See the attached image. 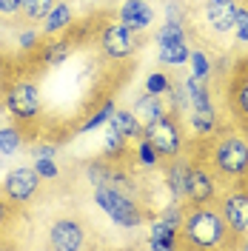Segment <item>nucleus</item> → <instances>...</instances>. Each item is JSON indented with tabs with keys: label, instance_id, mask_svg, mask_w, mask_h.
Masks as SVG:
<instances>
[{
	"label": "nucleus",
	"instance_id": "1",
	"mask_svg": "<svg viewBox=\"0 0 248 251\" xmlns=\"http://www.w3.org/2000/svg\"><path fill=\"white\" fill-rule=\"evenodd\" d=\"M202 160L211 166V172L223 180V186L248 183V134L223 128L208 137V149Z\"/></svg>",
	"mask_w": 248,
	"mask_h": 251
},
{
	"label": "nucleus",
	"instance_id": "2",
	"mask_svg": "<svg viewBox=\"0 0 248 251\" xmlns=\"http://www.w3.org/2000/svg\"><path fill=\"white\" fill-rule=\"evenodd\" d=\"M180 246L183 249H223L234 246L231 231L220 214L217 203L191 205L186 203L183 226H180Z\"/></svg>",
	"mask_w": 248,
	"mask_h": 251
},
{
	"label": "nucleus",
	"instance_id": "3",
	"mask_svg": "<svg viewBox=\"0 0 248 251\" xmlns=\"http://www.w3.org/2000/svg\"><path fill=\"white\" fill-rule=\"evenodd\" d=\"M3 97V109L12 114V120L17 126H31L37 123V117L43 114V100H40V89L31 75L26 72H15L12 77L6 80V86L0 89Z\"/></svg>",
	"mask_w": 248,
	"mask_h": 251
},
{
	"label": "nucleus",
	"instance_id": "4",
	"mask_svg": "<svg viewBox=\"0 0 248 251\" xmlns=\"http://www.w3.org/2000/svg\"><path fill=\"white\" fill-rule=\"evenodd\" d=\"M92 197H94V205L120 228H140L146 220H151L149 205L143 200L128 197V194H123V191H117L111 186H94Z\"/></svg>",
	"mask_w": 248,
	"mask_h": 251
},
{
	"label": "nucleus",
	"instance_id": "5",
	"mask_svg": "<svg viewBox=\"0 0 248 251\" xmlns=\"http://www.w3.org/2000/svg\"><path fill=\"white\" fill-rule=\"evenodd\" d=\"M97 46L109 63H128L140 51V34L120 20H106L97 29Z\"/></svg>",
	"mask_w": 248,
	"mask_h": 251
},
{
	"label": "nucleus",
	"instance_id": "6",
	"mask_svg": "<svg viewBox=\"0 0 248 251\" xmlns=\"http://www.w3.org/2000/svg\"><path fill=\"white\" fill-rule=\"evenodd\" d=\"M143 137L154 146L160 160H171V157L186 151V131L180 126V117L171 114V111L143 126Z\"/></svg>",
	"mask_w": 248,
	"mask_h": 251
},
{
	"label": "nucleus",
	"instance_id": "7",
	"mask_svg": "<svg viewBox=\"0 0 248 251\" xmlns=\"http://www.w3.org/2000/svg\"><path fill=\"white\" fill-rule=\"evenodd\" d=\"M217 208L228 231H231L234 246L248 237V183H234V186H225V191L220 194Z\"/></svg>",
	"mask_w": 248,
	"mask_h": 251
},
{
	"label": "nucleus",
	"instance_id": "8",
	"mask_svg": "<svg viewBox=\"0 0 248 251\" xmlns=\"http://www.w3.org/2000/svg\"><path fill=\"white\" fill-rule=\"evenodd\" d=\"M40 186H43V177L34 172V166H15V169L6 172L3 183H0V191L15 205L26 208L40 194Z\"/></svg>",
	"mask_w": 248,
	"mask_h": 251
},
{
	"label": "nucleus",
	"instance_id": "9",
	"mask_svg": "<svg viewBox=\"0 0 248 251\" xmlns=\"http://www.w3.org/2000/svg\"><path fill=\"white\" fill-rule=\"evenodd\" d=\"M191 46H188L186 26L177 23H163L157 31V60L163 66H186Z\"/></svg>",
	"mask_w": 248,
	"mask_h": 251
},
{
	"label": "nucleus",
	"instance_id": "10",
	"mask_svg": "<svg viewBox=\"0 0 248 251\" xmlns=\"http://www.w3.org/2000/svg\"><path fill=\"white\" fill-rule=\"evenodd\" d=\"M223 180L211 172V166L197 157L191 163V180H188V200L191 205H205V203H217L220 194H223Z\"/></svg>",
	"mask_w": 248,
	"mask_h": 251
},
{
	"label": "nucleus",
	"instance_id": "11",
	"mask_svg": "<svg viewBox=\"0 0 248 251\" xmlns=\"http://www.w3.org/2000/svg\"><path fill=\"white\" fill-rule=\"evenodd\" d=\"M86 226L77 217H57L49 226V246L54 251H80L86 246Z\"/></svg>",
	"mask_w": 248,
	"mask_h": 251
},
{
	"label": "nucleus",
	"instance_id": "12",
	"mask_svg": "<svg viewBox=\"0 0 248 251\" xmlns=\"http://www.w3.org/2000/svg\"><path fill=\"white\" fill-rule=\"evenodd\" d=\"M191 163L194 157H188L186 151L171 160H163V183L169 188L171 200H180L186 203L188 200V180H191Z\"/></svg>",
	"mask_w": 248,
	"mask_h": 251
},
{
	"label": "nucleus",
	"instance_id": "13",
	"mask_svg": "<svg viewBox=\"0 0 248 251\" xmlns=\"http://www.w3.org/2000/svg\"><path fill=\"white\" fill-rule=\"evenodd\" d=\"M237 12H240V0H205V6H202L205 23L217 34H231L234 23H237Z\"/></svg>",
	"mask_w": 248,
	"mask_h": 251
},
{
	"label": "nucleus",
	"instance_id": "14",
	"mask_svg": "<svg viewBox=\"0 0 248 251\" xmlns=\"http://www.w3.org/2000/svg\"><path fill=\"white\" fill-rule=\"evenodd\" d=\"M72 51H74L72 37L69 34H54V37H43L31 54L37 57V66H60L72 57Z\"/></svg>",
	"mask_w": 248,
	"mask_h": 251
},
{
	"label": "nucleus",
	"instance_id": "15",
	"mask_svg": "<svg viewBox=\"0 0 248 251\" xmlns=\"http://www.w3.org/2000/svg\"><path fill=\"white\" fill-rule=\"evenodd\" d=\"M117 20L123 26H128L131 31L143 34V31L154 23V9H151L149 0H123L120 9H117Z\"/></svg>",
	"mask_w": 248,
	"mask_h": 251
},
{
	"label": "nucleus",
	"instance_id": "16",
	"mask_svg": "<svg viewBox=\"0 0 248 251\" xmlns=\"http://www.w3.org/2000/svg\"><path fill=\"white\" fill-rule=\"evenodd\" d=\"M72 26H74V9H72V3H69V0H57V3L51 6V12L40 20V34H43V37L66 34Z\"/></svg>",
	"mask_w": 248,
	"mask_h": 251
},
{
	"label": "nucleus",
	"instance_id": "17",
	"mask_svg": "<svg viewBox=\"0 0 248 251\" xmlns=\"http://www.w3.org/2000/svg\"><path fill=\"white\" fill-rule=\"evenodd\" d=\"M186 123H188L191 134H194L197 140H208V137L220 128V111H217L214 103L205 106V109H188Z\"/></svg>",
	"mask_w": 248,
	"mask_h": 251
},
{
	"label": "nucleus",
	"instance_id": "18",
	"mask_svg": "<svg viewBox=\"0 0 248 251\" xmlns=\"http://www.w3.org/2000/svg\"><path fill=\"white\" fill-rule=\"evenodd\" d=\"M131 111L137 114L140 123L146 126V123H151V120H157V117H163V114H169V103H166V97H163V94L143 92L137 100H134Z\"/></svg>",
	"mask_w": 248,
	"mask_h": 251
},
{
	"label": "nucleus",
	"instance_id": "19",
	"mask_svg": "<svg viewBox=\"0 0 248 251\" xmlns=\"http://www.w3.org/2000/svg\"><path fill=\"white\" fill-rule=\"evenodd\" d=\"M114 109H117L114 97H103V100H97V106H94V109L80 120V126L74 128V131H77V134H89V131H94V128L106 126V123H109V117L114 114Z\"/></svg>",
	"mask_w": 248,
	"mask_h": 251
},
{
	"label": "nucleus",
	"instance_id": "20",
	"mask_svg": "<svg viewBox=\"0 0 248 251\" xmlns=\"http://www.w3.org/2000/svg\"><path fill=\"white\" fill-rule=\"evenodd\" d=\"M151 251H174L180 249V231L169 228L166 223L160 220H151V231H149V243H146Z\"/></svg>",
	"mask_w": 248,
	"mask_h": 251
},
{
	"label": "nucleus",
	"instance_id": "21",
	"mask_svg": "<svg viewBox=\"0 0 248 251\" xmlns=\"http://www.w3.org/2000/svg\"><path fill=\"white\" fill-rule=\"evenodd\" d=\"M114 131H120L125 140H140L143 137V123L137 120V114L131 109H114V114L109 117V123Z\"/></svg>",
	"mask_w": 248,
	"mask_h": 251
},
{
	"label": "nucleus",
	"instance_id": "22",
	"mask_svg": "<svg viewBox=\"0 0 248 251\" xmlns=\"http://www.w3.org/2000/svg\"><path fill=\"white\" fill-rule=\"evenodd\" d=\"M186 83V92H188V106L191 109H205V106H211L214 103V97H211V77H197V75H191V77L183 80Z\"/></svg>",
	"mask_w": 248,
	"mask_h": 251
},
{
	"label": "nucleus",
	"instance_id": "23",
	"mask_svg": "<svg viewBox=\"0 0 248 251\" xmlns=\"http://www.w3.org/2000/svg\"><path fill=\"white\" fill-rule=\"evenodd\" d=\"M228 100H231V109L248 120V69H240L234 75L231 86H228Z\"/></svg>",
	"mask_w": 248,
	"mask_h": 251
},
{
	"label": "nucleus",
	"instance_id": "24",
	"mask_svg": "<svg viewBox=\"0 0 248 251\" xmlns=\"http://www.w3.org/2000/svg\"><path fill=\"white\" fill-rule=\"evenodd\" d=\"M131 160H134V169H140V172H154L157 166H163L160 154L154 151V146L146 140V137H140L137 140L134 151H131Z\"/></svg>",
	"mask_w": 248,
	"mask_h": 251
},
{
	"label": "nucleus",
	"instance_id": "25",
	"mask_svg": "<svg viewBox=\"0 0 248 251\" xmlns=\"http://www.w3.org/2000/svg\"><path fill=\"white\" fill-rule=\"evenodd\" d=\"M26 143V134H23V126H0V154L12 157L23 149Z\"/></svg>",
	"mask_w": 248,
	"mask_h": 251
},
{
	"label": "nucleus",
	"instance_id": "26",
	"mask_svg": "<svg viewBox=\"0 0 248 251\" xmlns=\"http://www.w3.org/2000/svg\"><path fill=\"white\" fill-rule=\"evenodd\" d=\"M166 103H169V111L171 114H177V117H186L188 114V92H186V83L183 80H171V89L166 94Z\"/></svg>",
	"mask_w": 248,
	"mask_h": 251
},
{
	"label": "nucleus",
	"instance_id": "27",
	"mask_svg": "<svg viewBox=\"0 0 248 251\" xmlns=\"http://www.w3.org/2000/svg\"><path fill=\"white\" fill-rule=\"evenodd\" d=\"M128 143L120 131H114L109 126V137H106V146H103V151L100 154L106 157V160H131V149H128Z\"/></svg>",
	"mask_w": 248,
	"mask_h": 251
},
{
	"label": "nucleus",
	"instance_id": "28",
	"mask_svg": "<svg viewBox=\"0 0 248 251\" xmlns=\"http://www.w3.org/2000/svg\"><path fill=\"white\" fill-rule=\"evenodd\" d=\"M57 0H20V17L26 23H40Z\"/></svg>",
	"mask_w": 248,
	"mask_h": 251
},
{
	"label": "nucleus",
	"instance_id": "29",
	"mask_svg": "<svg viewBox=\"0 0 248 251\" xmlns=\"http://www.w3.org/2000/svg\"><path fill=\"white\" fill-rule=\"evenodd\" d=\"M109 169H111V160H106V157H92V160H86L83 163V172H86V177H89V183L92 186H103L106 183V177H109Z\"/></svg>",
	"mask_w": 248,
	"mask_h": 251
},
{
	"label": "nucleus",
	"instance_id": "30",
	"mask_svg": "<svg viewBox=\"0 0 248 251\" xmlns=\"http://www.w3.org/2000/svg\"><path fill=\"white\" fill-rule=\"evenodd\" d=\"M17 214H20V205H15L3 191H0V234H6V231L15 226Z\"/></svg>",
	"mask_w": 248,
	"mask_h": 251
},
{
	"label": "nucleus",
	"instance_id": "31",
	"mask_svg": "<svg viewBox=\"0 0 248 251\" xmlns=\"http://www.w3.org/2000/svg\"><path fill=\"white\" fill-rule=\"evenodd\" d=\"M188 63H191V75H197V77H211V72H214V63L202 49H194L188 54Z\"/></svg>",
	"mask_w": 248,
	"mask_h": 251
},
{
	"label": "nucleus",
	"instance_id": "32",
	"mask_svg": "<svg viewBox=\"0 0 248 251\" xmlns=\"http://www.w3.org/2000/svg\"><path fill=\"white\" fill-rule=\"evenodd\" d=\"M143 89L151 94H166L171 89V77L169 72H151L149 77H146V83H143Z\"/></svg>",
	"mask_w": 248,
	"mask_h": 251
},
{
	"label": "nucleus",
	"instance_id": "33",
	"mask_svg": "<svg viewBox=\"0 0 248 251\" xmlns=\"http://www.w3.org/2000/svg\"><path fill=\"white\" fill-rule=\"evenodd\" d=\"M34 172L40 174L43 180H57V177H60V169H57L54 157H37V160H34Z\"/></svg>",
	"mask_w": 248,
	"mask_h": 251
},
{
	"label": "nucleus",
	"instance_id": "34",
	"mask_svg": "<svg viewBox=\"0 0 248 251\" xmlns=\"http://www.w3.org/2000/svg\"><path fill=\"white\" fill-rule=\"evenodd\" d=\"M234 37H237V43H246L248 46V6L240 3V12H237V23H234Z\"/></svg>",
	"mask_w": 248,
	"mask_h": 251
},
{
	"label": "nucleus",
	"instance_id": "35",
	"mask_svg": "<svg viewBox=\"0 0 248 251\" xmlns=\"http://www.w3.org/2000/svg\"><path fill=\"white\" fill-rule=\"evenodd\" d=\"M166 23L188 26V23H186V6H183L180 0H169V3H166Z\"/></svg>",
	"mask_w": 248,
	"mask_h": 251
},
{
	"label": "nucleus",
	"instance_id": "36",
	"mask_svg": "<svg viewBox=\"0 0 248 251\" xmlns=\"http://www.w3.org/2000/svg\"><path fill=\"white\" fill-rule=\"evenodd\" d=\"M40 40H43V34H40V31H34V29H23L20 34H17V46L23 49L26 54H31V51L37 49Z\"/></svg>",
	"mask_w": 248,
	"mask_h": 251
},
{
	"label": "nucleus",
	"instance_id": "37",
	"mask_svg": "<svg viewBox=\"0 0 248 251\" xmlns=\"http://www.w3.org/2000/svg\"><path fill=\"white\" fill-rule=\"evenodd\" d=\"M29 151H31V157H34V160H37V157H57L60 146H57V143H51V140H37Z\"/></svg>",
	"mask_w": 248,
	"mask_h": 251
},
{
	"label": "nucleus",
	"instance_id": "38",
	"mask_svg": "<svg viewBox=\"0 0 248 251\" xmlns=\"http://www.w3.org/2000/svg\"><path fill=\"white\" fill-rule=\"evenodd\" d=\"M20 17V0H0V20H17Z\"/></svg>",
	"mask_w": 248,
	"mask_h": 251
},
{
	"label": "nucleus",
	"instance_id": "39",
	"mask_svg": "<svg viewBox=\"0 0 248 251\" xmlns=\"http://www.w3.org/2000/svg\"><path fill=\"white\" fill-rule=\"evenodd\" d=\"M12 75H15V72H12V63H9V57L0 51V89L6 86V80L12 77Z\"/></svg>",
	"mask_w": 248,
	"mask_h": 251
},
{
	"label": "nucleus",
	"instance_id": "40",
	"mask_svg": "<svg viewBox=\"0 0 248 251\" xmlns=\"http://www.w3.org/2000/svg\"><path fill=\"white\" fill-rule=\"evenodd\" d=\"M237 246H240V249H246V251H248V240H240Z\"/></svg>",
	"mask_w": 248,
	"mask_h": 251
},
{
	"label": "nucleus",
	"instance_id": "41",
	"mask_svg": "<svg viewBox=\"0 0 248 251\" xmlns=\"http://www.w3.org/2000/svg\"><path fill=\"white\" fill-rule=\"evenodd\" d=\"M246 3H248V0H246Z\"/></svg>",
	"mask_w": 248,
	"mask_h": 251
}]
</instances>
